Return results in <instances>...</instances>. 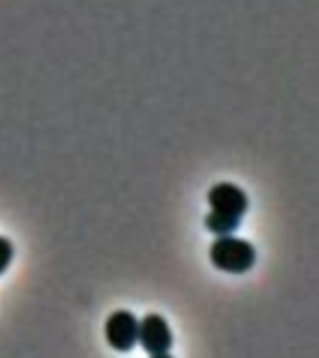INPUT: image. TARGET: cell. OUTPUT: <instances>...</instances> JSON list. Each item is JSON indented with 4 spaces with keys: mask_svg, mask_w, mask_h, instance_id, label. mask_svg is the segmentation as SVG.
<instances>
[{
    "mask_svg": "<svg viewBox=\"0 0 319 358\" xmlns=\"http://www.w3.org/2000/svg\"><path fill=\"white\" fill-rule=\"evenodd\" d=\"M209 259L215 268L229 274H243L256 263V248L248 241L234 235H218L209 248Z\"/></svg>",
    "mask_w": 319,
    "mask_h": 358,
    "instance_id": "cell-1",
    "label": "cell"
},
{
    "mask_svg": "<svg viewBox=\"0 0 319 358\" xmlns=\"http://www.w3.org/2000/svg\"><path fill=\"white\" fill-rule=\"evenodd\" d=\"M139 341L150 357H166L173 343L172 330L166 319L159 313H148L142 321H139Z\"/></svg>",
    "mask_w": 319,
    "mask_h": 358,
    "instance_id": "cell-2",
    "label": "cell"
},
{
    "mask_svg": "<svg viewBox=\"0 0 319 358\" xmlns=\"http://www.w3.org/2000/svg\"><path fill=\"white\" fill-rule=\"evenodd\" d=\"M105 338L112 349L120 352L131 351L139 343V319L129 310H118L106 317Z\"/></svg>",
    "mask_w": 319,
    "mask_h": 358,
    "instance_id": "cell-3",
    "label": "cell"
},
{
    "mask_svg": "<svg viewBox=\"0 0 319 358\" xmlns=\"http://www.w3.org/2000/svg\"><path fill=\"white\" fill-rule=\"evenodd\" d=\"M207 201L211 206V211L232 215V217L243 218L248 209V198L245 190L239 189L234 183H217L207 192Z\"/></svg>",
    "mask_w": 319,
    "mask_h": 358,
    "instance_id": "cell-4",
    "label": "cell"
},
{
    "mask_svg": "<svg viewBox=\"0 0 319 358\" xmlns=\"http://www.w3.org/2000/svg\"><path fill=\"white\" fill-rule=\"evenodd\" d=\"M206 228L215 235H229L237 231L241 226V218L232 217V215H224V213L211 211L204 218Z\"/></svg>",
    "mask_w": 319,
    "mask_h": 358,
    "instance_id": "cell-5",
    "label": "cell"
},
{
    "mask_svg": "<svg viewBox=\"0 0 319 358\" xmlns=\"http://www.w3.org/2000/svg\"><path fill=\"white\" fill-rule=\"evenodd\" d=\"M11 259H13V245H11L10 239L0 235V274L6 273Z\"/></svg>",
    "mask_w": 319,
    "mask_h": 358,
    "instance_id": "cell-6",
    "label": "cell"
}]
</instances>
